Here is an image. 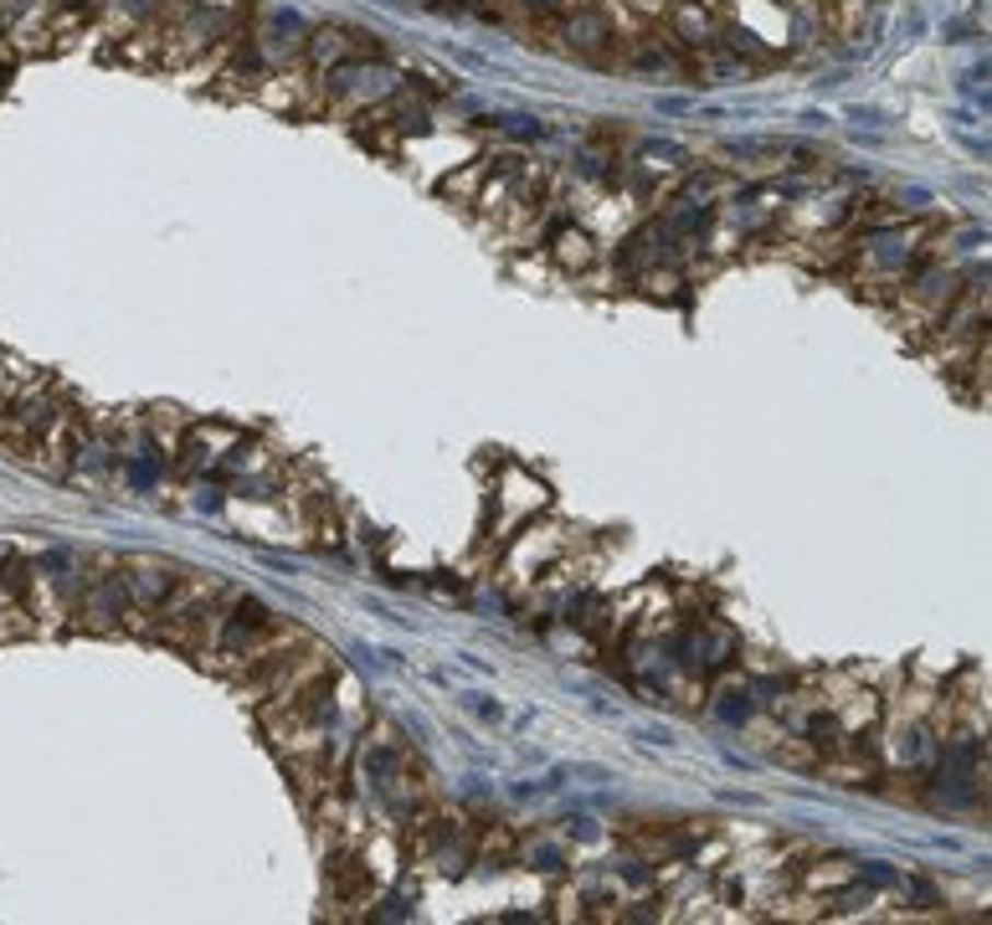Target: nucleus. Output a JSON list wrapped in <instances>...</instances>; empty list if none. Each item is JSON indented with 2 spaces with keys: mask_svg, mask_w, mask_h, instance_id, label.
I'll return each mask as SVG.
<instances>
[{
  "mask_svg": "<svg viewBox=\"0 0 992 925\" xmlns=\"http://www.w3.org/2000/svg\"><path fill=\"white\" fill-rule=\"evenodd\" d=\"M303 51H309V62H314L320 72H335V68H345V62L381 57L376 36H360V32H350V26H320V32H309Z\"/></svg>",
  "mask_w": 992,
  "mask_h": 925,
  "instance_id": "9b49d317",
  "label": "nucleus"
},
{
  "mask_svg": "<svg viewBox=\"0 0 992 925\" xmlns=\"http://www.w3.org/2000/svg\"><path fill=\"white\" fill-rule=\"evenodd\" d=\"M524 864L535 869V875H561V869H572V848H561L551 839H530L524 843Z\"/></svg>",
  "mask_w": 992,
  "mask_h": 925,
  "instance_id": "a211bd4d",
  "label": "nucleus"
},
{
  "mask_svg": "<svg viewBox=\"0 0 992 925\" xmlns=\"http://www.w3.org/2000/svg\"><path fill=\"white\" fill-rule=\"evenodd\" d=\"M273 633H278V617H273L257 597H232V602L221 606L217 638H211V648H206L201 658H206V663H221V658L242 663V658L253 654L257 643H268Z\"/></svg>",
  "mask_w": 992,
  "mask_h": 925,
  "instance_id": "20e7f679",
  "label": "nucleus"
},
{
  "mask_svg": "<svg viewBox=\"0 0 992 925\" xmlns=\"http://www.w3.org/2000/svg\"><path fill=\"white\" fill-rule=\"evenodd\" d=\"M124 571H129L124 576V587H129L135 617H154V612L175 597V587H181V576L170 571V566H160V560H129Z\"/></svg>",
  "mask_w": 992,
  "mask_h": 925,
  "instance_id": "f8f14e48",
  "label": "nucleus"
},
{
  "mask_svg": "<svg viewBox=\"0 0 992 925\" xmlns=\"http://www.w3.org/2000/svg\"><path fill=\"white\" fill-rule=\"evenodd\" d=\"M679 669L694 673V679H710V673H725L740 658V638L715 617H700V623L679 638Z\"/></svg>",
  "mask_w": 992,
  "mask_h": 925,
  "instance_id": "39448f33",
  "label": "nucleus"
},
{
  "mask_svg": "<svg viewBox=\"0 0 992 925\" xmlns=\"http://www.w3.org/2000/svg\"><path fill=\"white\" fill-rule=\"evenodd\" d=\"M72 617H78L88 633H114V627H124V617H135V602H129L124 576L118 571L88 576L83 591H78V602H72Z\"/></svg>",
  "mask_w": 992,
  "mask_h": 925,
  "instance_id": "0eeeda50",
  "label": "nucleus"
},
{
  "mask_svg": "<svg viewBox=\"0 0 992 925\" xmlns=\"http://www.w3.org/2000/svg\"><path fill=\"white\" fill-rule=\"evenodd\" d=\"M488 509H494V540L505 545L515 530H524L535 514L551 509V488H545V478L520 469V463H505L499 478H494V499H488Z\"/></svg>",
  "mask_w": 992,
  "mask_h": 925,
  "instance_id": "7ed1b4c3",
  "label": "nucleus"
},
{
  "mask_svg": "<svg viewBox=\"0 0 992 925\" xmlns=\"http://www.w3.org/2000/svg\"><path fill=\"white\" fill-rule=\"evenodd\" d=\"M566 839H597V823L591 818H566Z\"/></svg>",
  "mask_w": 992,
  "mask_h": 925,
  "instance_id": "4be33fe9",
  "label": "nucleus"
},
{
  "mask_svg": "<svg viewBox=\"0 0 992 925\" xmlns=\"http://www.w3.org/2000/svg\"><path fill=\"white\" fill-rule=\"evenodd\" d=\"M242 438L237 427H227V421H201V427H185L181 442H175V463H181V473H217L221 458H227V448Z\"/></svg>",
  "mask_w": 992,
  "mask_h": 925,
  "instance_id": "9d476101",
  "label": "nucleus"
},
{
  "mask_svg": "<svg viewBox=\"0 0 992 925\" xmlns=\"http://www.w3.org/2000/svg\"><path fill=\"white\" fill-rule=\"evenodd\" d=\"M720 26L725 21L710 11L705 0H679V5L669 11V32H673V42H684V47L710 51L715 42H720Z\"/></svg>",
  "mask_w": 992,
  "mask_h": 925,
  "instance_id": "4468645a",
  "label": "nucleus"
},
{
  "mask_svg": "<svg viewBox=\"0 0 992 925\" xmlns=\"http://www.w3.org/2000/svg\"><path fill=\"white\" fill-rule=\"evenodd\" d=\"M936 802L946 808H977L982 802V776H988V745L977 740V730H957V736L936 740Z\"/></svg>",
  "mask_w": 992,
  "mask_h": 925,
  "instance_id": "f257e3e1",
  "label": "nucleus"
},
{
  "mask_svg": "<svg viewBox=\"0 0 992 925\" xmlns=\"http://www.w3.org/2000/svg\"><path fill=\"white\" fill-rule=\"evenodd\" d=\"M757 709H761V699H757L751 684H720V690H715V715H720L725 725H746Z\"/></svg>",
  "mask_w": 992,
  "mask_h": 925,
  "instance_id": "f3484780",
  "label": "nucleus"
},
{
  "mask_svg": "<svg viewBox=\"0 0 992 925\" xmlns=\"http://www.w3.org/2000/svg\"><path fill=\"white\" fill-rule=\"evenodd\" d=\"M396 93V72L381 62V57H366V62H345V68L324 72V99L330 103H387Z\"/></svg>",
  "mask_w": 992,
  "mask_h": 925,
  "instance_id": "6e6552de",
  "label": "nucleus"
},
{
  "mask_svg": "<svg viewBox=\"0 0 992 925\" xmlns=\"http://www.w3.org/2000/svg\"><path fill=\"white\" fill-rule=\"evenodd\" d=\"M633 68L638 72H658V78H679V57H673L669 47H664V42H638V47H633Z\"/></svg>",
  "mask_w": 992,
  "mask_h": 925,
  "instance_id": "6ab92c4d",
  "label": "nucleus"
},
{
  "mask_svg": "<svg viewBox=\"0 0 992 925\" xmlns=\"http://www.w3.org/2000/svg\"><path fill=\"white\" fill-rule=\"evenodd\" d=\"M488 129H494V135H509V139H540V135H545V129H540V118H524V114L488 118Z\"/></svg>",
  "mask_w": 992,
  "mask_h": 925,
  "instance_id": "412c9836",
  "label": "nucleus"
},
{
  "mask_svg": "<svg viewBox=\"0 0 992 925\" xmlns=\"http://www.w3.org/2000/svg\"><path fill=\"white\" fill-rule=\"evenodd\" d=\"M921 242H925V227H879L858 242V268L869 284L864 288H895L906 284L910 273L921 268Z\"/></svg>",
  "mask_w": 992,
  "mask_h": 925,
  "instance_id": "f03ea898",
  "label": "nucleus"
},
{
  "mask_svg": "<svg viewBox=\"0 0 992 925\" xmlns=\"http://www.w3.org/2000/svg\"><path fill=\"white\" fill-rule=\"evenodd\" d=\"M303 42H309V26L299 21V11L268 5L263 21L253 26V36H247V51H253L257 62H288V57L303 51Z\"/></svg>",
  "mask_w": 992,
  "mask_h": 925,
  "instance_id": "1a4fd4ad",
  "label": "nucleus"
},
{
  "mask_svg": "<svg viewBox=\"0 0 992 925\" xmlns=\"http://www.w3.org/2000/svg\"><path fill=\"white\" fill-rule=\"evenodd\" d=\"M561 42H566V51H576V57H591V62H602V51L612 47V21L602 16V11H572V16L561 21Z\"/></svg>",
  "mask_w": 992,
  "mask_h": 925,
  "instance_id": "2eb2a0df",
  "label": "nucleus"
},
{
  "mask_svg": "<svg viewBox=\"0 0 992 925\" xmlns=\"http://www.w3.org/2000/svg\"><path fill=\"white\" fill-rule=\"evenodd\" d=\"M936 720L931 715H906V720L895 725V740H890V761L895 766H906V772H925L931 761H936Z\"/></svg>",
  "mask_w": 992,
  "mask_h": 925,
  "instance_id": "ddd939ff",
  "label": "nucleus"
},
{
  "mask_svg": "<svg viewBox=\"0 0 992 925\" xmlns=\"http://www.w3.org/2000/svg\"><path fill=\"white\" fill-rule=\"evenodd\" d=\"M566 545H572L566 530H530V524H524V530H515V535L505 540V576L509 581H540L545 571L561 566Z\"/></svg>",
  "mask_w": 992,
  "mask_h": 925,
  "instance_id": "423d86ee",
  "label": "nucleus"
},
{
  "mask_svg": "<svg viewBox=\"0 0 992 925\" xmlns=\"http://www.w3.org/2000/svg\"><path fill=\"white\" fill-rule=\"evenodd\" d=\"M551 257H555V268L587 273L591 263H597V247H591V236L581 232V227H555V232H551Z\"/></svg>",
  "mask_w": 992,
  "mask_h": 925,
  "instance_id": "dca6fc26",
  "label": "nucleus"
},
{
  "mask_svg": "<svg viewBox=\"0 0 992 925\" xmlns=\"http://www.w3.org/2000/svg\"><path fill=\"white\" fill-rule=\"evenodd\" d=\"M638 160L648 170H684L690 165V150H679V144H669V139H654V144H643Z\"/></svg>",
  "mask_w": 992,
  "mask_h": 925,
  "instance_id": "aec40b11",
  "label": "nucleus"
}]
</instances>
